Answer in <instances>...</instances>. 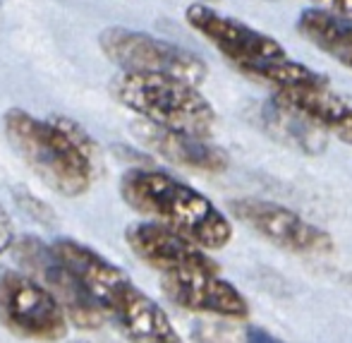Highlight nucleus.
I'll use <instances>...</instances> for the list:
<instances>
[{"label": "nucleus", "mask_w": 352, "mask_h": 343, "mask_svg": "<svg viewBox=\"0 0 352 343\" xmlns=\"http://www.w3.org/2000/svg\"><path fill=\"white\" fill-rule=\"evenodd\" d=\"M53 250L70 267L103 320L113 322L130 343H182L166 310L125 269L74 238L56 240Z\"/></svg>", "instance_id": "nucleus-1"}, {"label": "nucleus", "mask_w": 352, "mask_h": 343, "mask_svg": "<svg viewBox=\"0 0 352 343\" xmlns=\"http://www.w3.org/2000/svg\"><path fill=\"white\" fill-rule=\"evenodd\" d=\"M120 197L146 221L170 228L204 250H223L232 240L230 216L170 173L130 168L120 178Z\"/></svg>", "instance_id": "nucleus-3"}, {"label": "nucleus", "mask_w": 352, "mask_h": 343, "mask_svg": "<svg viewBox=\"0 0 352 343\" xmlns=\"http://www.w3.org/2000/svg\"><path fill=\"white\" fill-rule=\"evenodd\" d=\"M195 3H206V5H211V3H218V0H195Z\"/></svg>", "instance_id": "nucleus-19"}, {"label": "nucleus", "mask_w": 352, "mask_h": 343, "mask_svg": "<svg viewBox=\"0 0 352 343\" xmlns=\"http://www.w3.org/2000/svg\"><path fill=\"white\" fill-rule=\"evenodd\" d=\"M0 324L34 343H56L67 334V317L56 298L17 269L0 271Z\"/></svg>", "instance_id": "nucleus-6"}, {"label": "nucleus", "mask_w": 352, "mask_h": 343, "mask_svg": "<svg viewBox=\"0 0 352 343\" xmlns=\"http://www.w3.org/2000/svg\"><path fill=\"white\" fill-rule=\"evenodd\" d=\"M228 211L266 242L292 255H329L336 245L329 231L314 226L305 216L278 202L240 197L228 202Z\"/></svg>", "instance_id": "nucleus-9"}, {"label": "nucleus", "mask_w": 352, "mask_h": 343, "mask_svg": "<svg viewBox=\"0 0 352 343\" xmlns=\"http://www.w3.org/2000/svg\"><path fill=\"white\" fill-rule=\"evenodd\" d=\"M256 121L259 127L269 137H274L276 142L285 144V147L295 149L300 154H309L316 156L326 149L329 144V135L324 130L314 125L311 121H307L305 116H300L292 108L283 106L280 101H276L274 96L269 101H264L261 106H256Z\"/></svg>", "instance_id": "nucleus-14"}, {"label": "nucleus", "mask_w": 352, "mask_h": 343, "mask_svg": "<svg viewBox=\"0 0 352 343\" xmlns=\"http://www.w3.org/2000/svg\"><path fill=\"white\" fill-rule=\"evenodd\" d=\"M74 343H89V341H74Z\"/></svg>", "instance_id": "nucleus-20"}, {"label": "nucleus", "mask_w": 352, "mask_h": 343, "mask_svg": "<svg viewBox=\"0 0 352 343\" xmlns=\"http://www.w3.org/2000/svg\"><path fill=\"white\" fill-rule=\"evenodd\" d=\"M111 96L142 123L163 130L209 137L216 125V108L197 84L166 74L118 72L108 84Z\"/></svg>", "instance_id": "nucleus-4"}, {"label": "nucleus", "mask_w": 352, "mask_h": 343, "mask_svg": "<svg viewBox=\"0 0 352 343\" xmlns=\"http://www.w3.org/2000/svg\"><path fill=\"white\" fill-rule=\"evenodd\" d=\"M135 132L144 147L180 168L201 173H223L230 163L226 149L209 142V137L163 130V127L148 125V123H137Z\"/></svg>", "instance_id": "nucleus-13"}, {"label": "nucleus", "mask_w": 352, "mask_h": 343, "mask_svg": "<svg viewBox=\"0 0 352 343\" xmlns=\"http://www.w3.org/2000/svg\"><path fill=\"white\" fill-rule=\"evenodd\" d=\"M297 32L321 53L352 70V17L307 8L297 17Z\"/></svg>", "instance_id": "nucleus-15"}, {"label": "nucleus", "mask_w": 352, "mask_h": 343, "mask_svg": "<svg viewBox=\"0 0 352 343\" xmlns=\"http://www.w3.org/2000/svg\"><path fill=\"white\" fill-rule=\"evenodd\" d=\"M0 3H3V0H0Z\"/></svg>", "instance_id": "nucleus-21"}, {"label": "nucleus", "mask_w": 352, "mask_h": 343, "mask_svg": "<svg viewBox=\"0 0 352 343\" xmlns=\"http://www.w3.org/2000/svg\"><path fill=\"white\" fill-rule=\"evenodd\" d=\"M14 242V226H12V218L10 214L5 211L3 205H0V255L8 252Z\"/></svg>", "instance_id": "nucleus-16"}, {"label": "nucleus", "mask_w": 352, "mask_h": 343, "mask_svg": "<svg viewBox=\"0 0 352 343\" xmlns=\"http://www.w3.org/2000/svg\"><path fill=\"white\" fill-rule=\"evenodd\" d=\"M103 56L120 67V72L166 74L199 87L209 74L206 63L195 51L166 39L127 27H108L98 34Z\"/></svg>", "instance_id": "nucleus-5"}, {"label": "nucleus", "mask_w": 352, "mask_h": 343, "mask_svg": "<svg viewBox=\"0 0 352 343\" xmlns=\"http://www.w3.org/2000/svg\"><path fill=\"white\" fill-rule=\"evenodd\" d=\"M3 130L24 163L60 197H82L96 180V142L65 116L38 118L10 108Z\"/></svg>", "instance_id": "nucleus-2"}, {"label": "nucleus", "mask_w": 352, "mask_h": 343, "mask_svg": "<svg viewBox=\"0 0 352 343\" xmlns=\"http://www.w3.org/2000/svg\"><path fill=\"white\" fill-rule=\"evenodd\" d=\"M125 242L137 260L151 267L161 276L221 274V267L209 255V250L153 221H140L127 226Z\"/></svg>", "instance_id": "nucleus-10"}, {"label": "nucleus", "mask_w": 352, "mask_h": 343, "mask_svg": "<svg viewBox=\"0 0 352 343\" xmlns=\"http://www.w3.org/2000/svg\"><path fill=\"white\" fill-rule=\"evenodd\" d=\"M10 250H12L14 260L22 267L24 274L32 276L36 283H41L56 298L58 305L65 312L67 322H72L74 326L87 331L98 329L106 322L101 317V312L94 307V302L89 300L87 291L70 271V267L53 250V245L38 240L36 236H22L14 238Z\"/></svg>", "instance_id": "nucleus-8"}, {"label": "nucleus", "mask_w": 352, "mask_h": 343, "mask_svg": "<svg viewBox=\"0 0 352 343\" xmlns=\"http://www.w3.org/2000/svg\"><path fill=\"white\" fill-rule=\"evenodd\" d=\"M309 3H311V8L329 10V12L352 17V0H309Z\"/></svg>", "instance_id": "nucleus-17"}, {"label": "nucleus", "mask_w": 352, "mask_h": 343, "mask_svg": "<svg viewBox=\"0 0 352 343\" xmlns=\"http://www.w3.org/2000/svg\"><path fill=\"white\" fill-rule=\"evenodd\" d=\"M161 291L175 307L197 315L245 320L250 315L247 298L221 274L161 276Z\"/></svg>", "instance_id": "nucleus-11"}, {"label": "nucleus", "mask_w": 352, "mask_h": 343, "mask_svg": "<svg viewBox=\"0 0 352 343\" xmlns=\"http://www.w3.org/2000/svg\"><path fill=\"white\" fill-rule=\"evenodd\" d=\"M245 343H285L276 339L271 331H266L264 326H247L245 329Z\"/></svg>", "instance_id": "nucleus-18"}, {"label": "nucleus", "mask_w": 352, "mask_h": 343, "mask_svg": "<svg viewBox=\"0 0 352 343\" xmlns=\"http://www.w3.org/2000/svg\"><path fill=\"white\" fill-rule=\"evenodd\" d=\"M274 98L305 116L326 135L338 137L340 142L352 147V96L336 92L329 79L311 87L274 92Z\"/></svg>", "instance_id": "nucleus-12"}, {"label": "nucleus", "mask_w": 352, "mask_h": 343, "mask_svg": "<svg viewBox=\"0 0 352 343\" xmlns=\"http://www.w3.org/2000/svg\"><path fill=\"white\" fill-rule=\"evenodd\" d=\"M185 22L242 74L287 58V51L271 34L259 32L242 19L221 14L206 3L187 5Z\"/></svg>", "instance_id": "nucleus-7"}]
</instances>
